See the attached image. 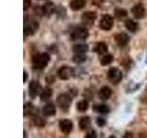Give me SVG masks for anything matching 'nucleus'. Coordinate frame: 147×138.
<instances>
[{
    "label": "nucleus",
    "mask_w": 147,
    "mask_h": 138,
    "mask_svg": "<svg viewBox=\"0 0 147 138\" xmlns=\"http://www.w3.org/2000/svg\"><path fill=\"white\" fill-rule=\"evenodd\" d=\"M37 112V110L33 105L30 103H27L24 106V115L25 116H31V115H35Z\"/></svg>",
    "instance_id": "18"
},
{
    "label": "nucleus",
    "mask_w": 147,
    "mask_h": 138,
    "mask_svg": "<svg viewBox=\"0 0 147 138\" xmlns=\"http://www.w3.org/2000/svg\"><path fill=\"white\" fill-rule=\"evenodd\" d=\"M31 5V0H23V9L26 11L30 8Z\"/></svg>",
    "instance_id": "29"
},
{
    "label": "nucleus",
    "mask_w": 147,
    "mask_h": 138,
    "mask_svg": "<svg viewBox=\"0 0 147 138\" xmlns=\"http://www.w3.org/2000/svg\"><path fill=\"white\" fill-rule=\"evenodd\" d=\"M71 37L73 40H85L88 37V30L86 28L77 27L73 30Z\"/></svg>",
    "instance_id": "5"
},
{
    "label": "nucleus",
    "mask_w": 147,
    "mask_h": 138,
    "mask_svg": "<svg viewBox=\"0 0 147 138\" xmlns=\"http://www.w3.org/2000/svg\"><path fill=\"white\" fill-rule=\"evenodd\" d=\"M56 102H57L60 109H62L63 112H66V110L69 109V107H70V105H71L72 99L68 94L63 93V94L59 95L57 97Z\"/></svg>",
    "instance_id": "2"
},
{
    "label": "nucleus",
    "mask_w": 147,
    "mask_h": 138,
    "mask_svg": "<svg viewBox=\"0 0 147 138\" xmlns=\"http://www.w3.org/2000/svg\"><path fill=\"white\" fill-rule=\"evenodd\" d=\"M131 13L132 15L134 16L136 18H144V14H145V10H144V7L141 4H138L136 6H134L131 9Z\"/></svg>",
    "instance_id": "11"
},
{
    "label": "nucleus",
    "mask_w": 147,
    "mask_h": 138,
    "mask_svg": "<svg viewBox=\"0 0 147 138\" xmlns=\"http://www.w3.org/2000/svg\"><path fill=\"white\" fill-rule=\"evenodd\" d=\"M43 10H44V13L46 14H51L54 10V6L52 3H47L45 6H43Z\"/></svg>",
    "instance_id": "27"
},
{
    "label": "nucleus",
    "mask_w": 147,
    "mask_h": 138,
    "mask_svg": "<svg viewBox=\"0 0 147 138\" xmlns=\"http://www.w3.org/2000/svg\"><path fill=\"white\" fill-rule=\"evenodd\" d=\"M39 24L38 22L30 18L29 21L25 20V25H24V33L26 35H32L34 34L36 30H38Z\"/></svg>",
    "instance_id": "4"
},
{
    "label": "nucleus",
    "mask_w": 147,
    "mask_h": 138,
    "mask_svg": "<svg viewBox=\"0 0 147 138\" xmlns=\"http://www.w3.org/2000/svg\"><path fill=\"white\" fill-rule=\"evenodd\" d=\"M33 122H34L35 125L38 126V127H43V126H45V124H46L45 120L43 118L40 117V116H34Z\"/></svg>",
    "instance_id": "26"
},
{
    "label": "nucleus",
    "mask_w": 147,
    "mask_h": 138,
    "mask_svg": "<svg viewBox=\"0 0 147 138\" xmlns=\"http://www.w3.org/2000/svg\"><path fill=\"white\" fill-rule=\"evenodd\" d=\"M93 110H94V112L103 113V114L108 113L109 112V108L105 104H96L93 106Z\"/></svg>",
    "instance_id": "20"
},
{
    "label": "nucleus",
    "mask_w": 147,
    "mask_h": 138,
    "mask_svg": "<svg viewBox=\"0 0 147 138\" xmlns=\"http://www.w3.org/2000/svg\"><path fill=\"white\" fill-rule=\"evenodd\" d=\"M86 59V56L84 53H76L72 58L73 62H75L76 64H81L83 62H85Z\"/></svg>",
    "instance_id": "23"
},
{
    "label": "nucleus",
    "mask_w": 147,
    "mask_h": 138,
    "mask_svg": "<svg viewBox=\"0 0 147 138\" xmlns=\"http://www.w3.org/2000/svg\"><path fill=\"white\" fill-rule=\"evenodd\" d=\"M109 138H116V137H114V136H110V137H109Z\"/></svg>",
    "instance_id": "34"
},
{
    "label": "nucleus",
    "mask_w": 147,
    "mask_h": 138,
    "mask_svg": "<svg viewBox=\"0 0 147 138\" xmlns=\"http://www.w3.org/2000/svg\"><path fill=\"white\" fill-rule=\"evenodd\" d=\"M96 18V14L93 11H87L85 12L82 16V20L85 24L87 25H92L95 22Z\"/></svg>",
    "instance_id": "9"
},
{
    "label": "nucleus",
    "mask_w": 147,
    "mask_h": 138,
    "mask_svg": "<svg viewBox=\"0 0 147 138\" xmlns=\"http://www.w3.org/2000/svg\"><path fill=\"white\" fill-rule=\"evenodd\" d=\"M94 52L98 53V54H104L108 52V46L105 43H98L95 46Z\"/></svg>",
    "instance_id": "16"
},
{
    "label": "nucleus",
    "mask_w": 147,
    "mask_h": 138,
    "mask_svg": "<svg viewBox=\"0 0 147 138\" xmlns=\"http://www.w3.org/2000/svg\"><path fill=\"white\" fill-rule=\"evenodd\" d=\"M53 89L50 87H45V89L41 91L40 93V99L42 101H47L51 99V97L53 95Z\"/></svg>",
    "instance_id": "17"
},
{
    "label": "nucleus",
    "mask_w": 147,
    "mask_h": 138,
    "mask_svg": "<svg viewBox=\"0 0 147 138\" xmlns=\"http://www.w3.org/2000/svg\"><path fill=\"white\" fill-rule=\"evenodd\" d=\"M40 89H41V87L39 84L38 81H35V80L31 81L30 86H29V93H30L31 98L34 99L35 97L40 93Z\"/></svg>",
    "instance_id": "8"
},
{
    "label": "nucleus",
    "mask_w": 147,
    "mask_h": 138,
    "mask_svg": "<svg viewBox=\"0 0 147 138\" xmlns=\"http://www.w3.org/2000/svg\"><path fill=\"white\" fill-rule=\"evenodd\" d=\"M42 113L44 116H53L56 113V109L53 103H47L42 108Z\"/></svg>",
    "instance_id": "13"
},
{
    "label": "nucleus",
    "mask_w": 147,
    "mask_h": 138,
    "mask_svg": "<svg viewBox=\"0 0 147 138\" xmlns=\"http://www.w3.org/2000/svg\"><path fill=\"white\" fill-rule=\"evenodd\" d=\"M76 108L79 112H86L87 108H88V102H87V100H86V99L80 100L79 102L77 103Z\"/></svg>",
    "instance_id": "25"
},
{
    "label": "nucleus",
    "mask_w": 147,
    "mask_h": 138,
    "mask_svg": "<svg viewBox=\"0 0 147 138\" xmlns=\"http://www.w3.org/2000/svg\"><path fill=\"white\" fill-rule=\"evenodd\" d=\"M78 125H79V128L81 129V130H86V129H87L88 126L90 125V118L87 117V116L82 117L79 120Z\"/></svg>",
    "instance_id": "19"
},
{
    "label": "nucleus",
    "mask_w": 147,
    "mask_h": 138,
    "mask_svg": "<svg viewBox=\"0 0 147 138\" xmlns=\"http://www.w3.org/2000/svg\"><path fill=\"white\" fill-rule=\"evenodd\" d=\"M59 126H60V129H61V131L63 133L68 135L69 133H71L72 129H73V123L70 120H63V121L60 122Z\"/></svg>",
    "instance_id": "10"
},
{
    "label": "nucleus",
    "mask_w": 147,
    "mask_h": 138,
    "mask_svg": "<svg viewBox=\"0 0 147 138\" xmlns=\"http://www.w3.org/2000/svg\"><path fill=\"white\" fill-rule=\"evenodd\" d=\"M86 6V0H72L70 7L73 10H80Z\"/></svg>",
    "instance_id": "15"
},
{
    "label": "nucleus",
    "mask_w": 147,
    "mask_h": 138,
    "mask_svg": "<svg viewBox=\"0 0 147 138\" xmlns=\"http://www.w3.org/2000/svg\"><path fill=\"white\" fill-rule=\"evenodd\" d=\"M113 61V56L111 54H105L104 56L101 58L100 60V64L102 66H108V64H111Z\"/></svg>",
    "instance_id": "24"
},
{
    "label": "nucleus",
    "mask_w": 147,
    "mask_h": 138,
    "mask_svg": "<svg viewBox=\"0 0 147 138\" xmlns=\"http://www.w3.org/2000/svg\"><path fill=\"white\" fill-rule=\"evenodd\" d=\"M123 138H133V135L131 133H126L125 135H124Z\"/></svg>",
    "instance_id": "32"
},
{
    "label": "nucleus",
    "mask_w": 147,
    "mask_h": 138,
    "mask_svg": "<svg viewBox=\"0 0 147 138\" xmlns=\"http://www.w3.org/2000/svg\"><path fill=\"white\" fill-rule=\"evenodd\" d=\"M57 74L61 79L66 80V79H69V78L74 75V70L69 66H62L58 70Z\"/></svg>",
    "instance_id": "7"
},
{
    "label": "nucleus",
    "mask_w": 147,
    "mask_h": 138,
    "mask_svg": "<svg viewBox=\"0 0 147 138\" xmlns=\"http://www.w3.org/2000/svg\"><path fill=\"white\" fill-rule=\"evenodd\" d=\"M108 78L109 80L112 83V84L116 85L121 80L122 78V74L121 72V70H119L118 68H110L109 72H108Z\"/></svg>",
    "instance_id": "3"
},
{
    "label": "nucleus",
    "mask_w": 147,
    "mask_h": 138,
    "mask_svg": "<svg viewBox=\"0 0 147 138\" xmlns=\"http://www.w3.org/2000/svg\"><path fill=\"white\" fill-rule=\"evenodd\" d=\"M115 41L119 46L123 47L129 43V36L126 33H119L115 36Z\"/></svg>",
    "instance_id": "12"
},
{
    "label": "nucleus",
    "mask_w": 147,
    "mask_h": 138,
    "mask_svg": "<svg viewBox=\"0 0 147 138\" xmlns=\"http://www.w3.org/2000/svg\"><path fill=\"white\" fill-rule=\"evenodd\" d=\"M105 122H105V120H104L103 118H100V117H99V118L98 119V124L99 126H104Z\"/></svg>",
    "instance_id": "31"
},
{
    "label": "nucleus",
    "mask_w": 147,
    "mask_h": 138,
    "mask_svg": "<svg viewBox=\"0 0 147 138\" xmlns=\"http://www.w3.org/2000/svg\"><path fill=\"white\" fill-rule=\"evenodd\" d=\"M113 18L109 14H106L100 20V28L104 30H109L113 26Z\"/></svg>",
    "instance_id": "6"
},
{
    "label": "nucleus",
    "mask_w": 147,
    "mask_h": 138,
    "mask_svg": "<svg viewBox=\"0 0 147 138\" xmlns=\"http://www.w3.org/2000/svg\"><path fill=\"white\" fill-rule=\"evenodd\" d=\"M112 94L111 89L109 87H101L100 90L98 91V96L101 99H109L110 98V96Z\"/></svg>",
    "instance_id": "14"
},
{
    "label": "nucleus",
    "mask_w": 147,
    "mask_h": 138,
    "mask_svg": "<svg viewBox=\"0 0 147 138\" xmlns=\"http://www.w3.org/2000/svg\"><path fill=\"white\" fill-rule=\"evenodd\" d=\"M125 26L127 28V30H129L131 32H135L136 30L138 29V25L135 21H133L132 20H128L125 22Z\"/></svg>",
    "instance_id": "22"
},
{
    "label": "nucleus",
    "mask_w": 147,
    "mask_h": 138,
    "mask_svg": "<svg viewBox=\"0 0 147 138\" xmlns=\"http://www.w3.org/2000/svg\"><path fill=\"white\" fill-rule=\"evenodd\" d=\"M23 76H24V78H23V81L24 82H26L27 81V77H28V76H27V73L24 71V73H23Z\"/></svg>",
    "instance_id": "33"
},
{
    "label": "nucleus",
    "mask_w": 147,
    "mask_h": 138,
    "mask_svg": "<svg viewBox=\"0 0 147 138\" xmlns=\"http://www.w3.org/2000/svg\"><path fill=\"white\" fill-rule=\"evenodd\" d=\"M75 53H85L88 51V46L86 44H76L73 47Z\"/></svg>",
    "instance_id": "21"
},
{
    "label": "nucleus",
    "mask_w": 147,
    "mask_h": 138,
    "mask_svg": "<svg viewBox=\"0 0 147 138\" xmlns=\"http://www.w3.org/2000/svg\"><path fill=\"white\" fill-rule=\"evenodd\" d=\"M115 14H116V16L119 18H124L127 16V11L125 9H122V8H117L116 10H115Z\"/></svg>",
    "instance_id": "28"
},
{
    "label": "nucleus",
    "mask_w": 147,
    "mask_h": 138,
    "mask_svg": "<svg viewBox=\"0 0 147 138\" xmlns=\"http://www.w3.org/2000/svg\"><path fill=\"white\" fill-rule=\"evenodd\" d=\"M85 138H96V132H95V131H91V132H89V133L86 135Z\"/></svg>",
    "instance_id": "30"
},
{
    "label": "nucleus",
    "mask_w": 147,
    "mask_h": 138,
    "mask_svg": "<svg viewBox=\"0 0 147 138\" xmlns=\"http://www.w3.org/2000/svg\"><path fill=\"white\" fill-rule=\"evenodd\" d=\"M50 62V55L47 53L37 54L32 58V64L36 69H43Z\"/></svg>",
    "instance_id": "1"
}]
</instances>
